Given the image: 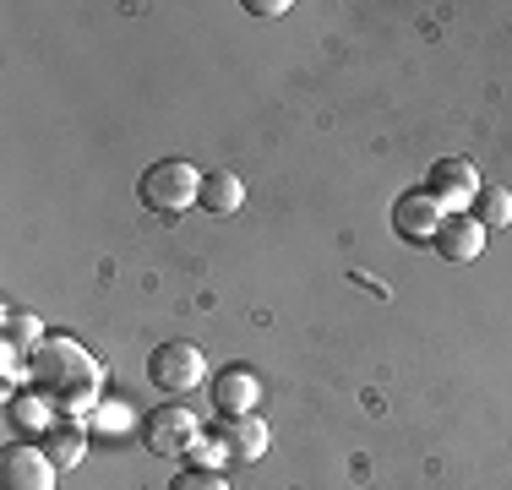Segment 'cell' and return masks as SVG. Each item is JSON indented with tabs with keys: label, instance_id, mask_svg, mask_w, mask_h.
I'll return each mask as SVG.
<instances>
[{
	"label": "cell",
	"instance_id": "6da1fadb",
	"mask_svg": "<svg viewBox=\"0 0 512 490\" xmlns=\"http://www.w3.org/2000/svg\"><path fill=\"white\" fill-rule=\"evenodd\" d=\"M28 387L39 392V398H50V409L60 414V420L93 414L104 403L99 398V387H104L99 360H93L77 338H66V333L44 338L39 349L28 354Z\"/></svg>",
	"mask_w": 512,
	"mask_h": 490
},
{
	"label": "cell",
	"instance_id": "7a4b0ae2",
	"mask_svg": "<svg viewBox=\"0 0 512 490\" xmlns=\"http://www.w3.org/2000/svg\"><path fill=\"white\" fill-rule=\"evenodd\" d=\"M137 196H142L148 213L180 218L202 196V169L186 164V158H158V164H148V175L137 180Z\"/></svg>",
	"mask_w": 512,
	"mask_h": 490
},
{
	"label": "cell",
	"instance_id": "3957f363",
	"mask_svg": "<svg viewBox=\"0 0 512 490\" xmlns=\"http://www.w3.org/2000/svg\"><path fill=\"white\" fill-rule=\"evenodd\" d=\"M148 376H153V387L158 392H191V387H202V376H207V354L197 349V343H158L153 349V360H148Z\"/></svg>",
	"mask_w": 512,
	"mask_h": 490
},
{
	"label": "cell",
	"instance_id": "277c9868",
	"mask_svg": "<svg viewBox=\"0 0 512 490\" xmlns=\"http://www.w3.org/2000/svg\"><path fill=\"white\" fill-rule=\"evenodd\" d=\"M197 436H202V420L186 409V403H158V409L148 414V425H142V441H148V452H158V458L191 452Z\"/></svg>",
	"mask_w": 512,
	"mask_h": 490
},
{
	"label": "cell",
	"instance_id": "5b68a950",
	"mask_svg": "<svg viewBox=\"0 0 512 490\" xmlns=\"http://www.w3.org/2000/svg\"><path fill=\"white\" fill-rule=\"evenodd\" d=\"M55 463L39 441H6L0 447V490H55Z\"/></svg>",
	"mask_w": 512,
	"mask_h": 490
},
{
	"label": "cell",
	"instance_id": "8992f818",
	"mask_svg": "<svg viewBox=\"0 0 512 490\" xmlns=\"http://www.w3.org/2000/svg\"><path fill=\"white\" fill-rule=\"evenodd\" d=\"M425 191L436 196L442 213H469L474 191H480V169H474L469 158H436L431 175H425Z\"/></svg>",
	"mask_w": 512,
	"mask_h": 490
},
{
	"label": "cell",
	"instance_id": "52a82bcc",
	"mask_svg": "<svg viewBox=\"0 0 512 490\" xmlns=\"http://www.w3.org/2000/svg\"><path fill=\"white\" fill-rule=\"evenodd\" d=\"M442 207H436V196L425 191V186H409V191H398V202H393V235L398 240H409V245H431L436 240V229H442Z\"/></svg>",
	"mask_w": 512,
	"mask_h": 490
},
{
	"label": "cell",
	"instance_id": "ba28073f",
	"mask_svg": "<svg viewBox=\"0 0 512 490\" xmlns=\"http://www.w3.org/2000/svg\"><path fill=\"white\" fill-rule=\"evenodd\" d=\"M256 403H262V382H256V371H246V365H224V371L213 376V409H218V420L256 414Z\"/></svg>",
	"mask_w": 512,
	"mask_h": 490
},
{
	"label": "cell",
	"instance_id": "9c48e42d",
	"mask_svg": "<svg viewBox=\"0 0 512 490\" xmlns=\"http://www.w3.org/2000/svg\"><path fill=\"white\" fill-rule=\"evenodd\" d=\"M431 251L453 267H469V262H480V251H485V229L474 224L469 213H447L442 229H436V240H431Z\"/></svg>",
	"mask_w": 512,
	"mask_h": 490
},
{
	"label": "cell",
	"instance_id": "30bf717a",
	"mask_svg": "<svg viewBox=\"0 0 512 490\" xmlns=\"http://www.w3.org/2000/svg\"><path fill=\"white\" fill-rule=\"evenodd\" d=\"M213 436L229 447V458H235V463H256V458H267V447H273V431H267V420H262V414L218 420V425H213Z\"/></svg>",
	"mask_w": 512,
	"mask_h": 490
},
{
	"label": "cell",
	"instance_id": "8fae6325",
	"mask_svg": "<svg viewBox=\"0 0 512 490\" xmlns=\"http://www.w3.org/2000/svg\"><path fill=\"white\" fill-rule=\"evenodd\" d=\"M39 447H44V458H50L55 469H77L82 452H88V425H77V420H55L50 431L39 436Z\"/></svg>",
	"mask_w": 512,
	"mask_h": 490
},
{
	"label": "cell",
	"instance_id": "7c38bea8",
	"mask_svg": "<svg viewBox=\"0 0 512 490\" xmlns=\"http://www.w3.org/2000/svg\"><path fill=\"white\" fill-rule=\"evenodd\" d=\"M6 414H11V425H17L22 436H33V441H39V436L60 420V414L50 409V398H39L33 387H28V392H17V398L6 403Z\"/></svg>",
	"mask_w": 512,
	"mask_h": 490
},
{
	"label": "cell",
	"instance_id": "4fadbf2b",
	"mask_svg": "<svg viewBox=\"0 0 512 490\" xmlns=\"http://www.w3.org/2000/svg\"><path fill=\"white\" fill-rule=\"evenodd\" d=\"M469 218L491 235V229H512V191L507 186H480L469 202Z\"/></svg>",
	"mask_w": 512,
	"mask_h": 490
},
{
	"label": "cell",
	"instance_id": "5bb4252c",
	"mask_svg": "<svg viewBox=\"0 0 512 490\" xmlns=\"http://www.w3.org/2000/svg\"><path fill=\"white\" fill-rule=\"evenodd\" d=\"M197 202L207 207V213H235V207L246 202V186H240V175H229V169H207Z\"/></svg>",
	"mask_w": 512,
	"mask_h": 490
},
{
	"label": "cell",
	"instance_id": "9a60e30c",
	"mask_svg": "<svg viewBox=\"0 0 512 490\" xmlns=\"http://www.w3.org/2000/svg\"><path fill=\"white\" fill-rule=\"evenodd\" d=\"M39 343H44V322H39L33 311H17V305H11V311H6V349L28 360Z\"/></svg>",
	"mask_w": 512,
	"mask_h": 490
},
{
	"label": "cell",
	"instance_id": "2e32d148",
	"mask_svg": "<svg viewBox=\"0 0 512 490\" xmlns=\"http://www.w3.org/2000/svg\"><path fill=\"white\" fill-rule=\"evenodd\" d=\"M126 425H131V409L120 398H104L99 409L88 414V431H104V436H126Z\"/></svg>",
	"mask_w": 512,
	"mask_h": 490
},
{
	"label": "cell",
	"instance_id": "e0dca14e",
	"mask_svg": "<svg viewBox=\"0 0 512 490\" xmlns=\"http://www.w3.org/2000/svg\"><path fill=\"white\" fill-rule=\"evenodd\" d=\"M186 458H191V469H218V474H224L229 447H224V441H218L213 431H202L197 441H191V452H186Z\"/></svg>",
	"mask_w": 512,
	"mask_h": 490
},
{
	"label": "cell",
	"instance_id": "ac0fdd59",
	"mask_svg": "<svg viewBox=\"0 0 512 490\" xmlns=\"http://www.w3.org/2000/svg\"><path fill=\"white\" fill-rule=\"evenodd\" d=\"M169 490H229V480L218 469H191V463H186V469L169 480Z\"/></svg>",
	"mask_w": 512,
	"mask_h": 490
},
{
	"label": "cell",
	"instance_id": "d6986e66",
	"mask_svg": "<svg viewBox=\"0 0 512 490\" xmlns=\"http://www.w3.org/2000/svg\"><path fill=\"white\" fill-rule=\"evenodd\" d=\"M246 11H251V17H284L289 0H246Z\"/></svg>",
	"mask_w": 512,
	"mask_h": 490
}]
</instances>
